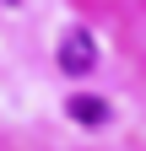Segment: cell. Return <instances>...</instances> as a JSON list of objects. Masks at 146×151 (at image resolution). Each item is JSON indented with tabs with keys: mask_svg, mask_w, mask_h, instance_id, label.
<instances>
[{
	"mask_svg": "<svg viewBox=\"0 0 146 151\" xmlns=\"http://www.w3.org/2000/svg\"><path fill=\"white\" fill-rule=\"evenodd\" d=\"M65 113H70V119H81V124H103V119H108V103H98V97H70Z\"/></svg>",
	"mask_w": 146,
	"mask_h": 151,
	"instance_id": "obj_2",
	"label": "cell"
},
{
	"mask_svg": "<svg viewBox=\"0 0 146 151\" xmlns=\"http://www.w3.org/2000/svg\"><path fill=\"white\" fill-rule=\"evenodd\" d=\"M60 70L70 76V81H81V76H92L98 70V38L87 32V27H65V38H60Z\"/></svg>",
	"mask_w": 146,
	"mask_h": 151,
	"instance_id": "obj_1",
	"label": "cell"
}]
</instances>
